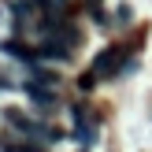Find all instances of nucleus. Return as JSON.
Wrapping results in <instances>:
<instances>
[{
	"instance_id": "1",
	"label": "nucleus",
	"mask_w": 152,
	"mask_h": 152,
	"mask_svg": "<svg viewBox=\"0 0 152 152\" xmlns=\"http://www.w3.org/2000/svg\"><path fill=\"white\" fill-rule=\"evenodd\" d=\"M123 56H126L123 48H104L100 56H96V63H93V71L100 74V78H111V74H115L119 67H123Z\"/></svg>"
},
{
	"instance_id": "2",
	"label": "nucleus",
	"mask_w": 152,
	"mask_h": 152,
	"mask_svg": "<svg viewBox=\"0 0 152 152\" xmlns=\"http://www.w3.org/2000/svg\"><path fill=\"white\" fill-rule=\"evenodd\" d=\"M26 96H34V100H41V104H48V100H52V93H45L37 82H30V86H26Z\"/></svg>"
},
{
	"instance_id": "3",
	"label": "nucleus",
	"mask_w": 152,
	"mask_h": 152,
	"mask_svg": "<svg viewBox=\"0 0 152 152\" xmlns=\"http://www.w3.org/2000/svg\"><path fill=\"white\" fill-rule=\"evenodd\" d=\"M45 56H56V59H63V56H67V48H59V41H48V45H45Z\"/></svg>"
},
{
	"instance_id": "4",
	"label": "nucleus",
	"mask_w": 152,
	"mask_h": 152,
	"mask_svg": "<svg viewBox=\"0 0 152 152\" xmlns=\"http://www.w3.org/2000/svg\"><path fill=\"white\" fill-rule=\"evenodd\" d=\"M78 86H82V89H93V86H96V71L82 74V78H78Z\"/></svg>"
}]
</instances>
